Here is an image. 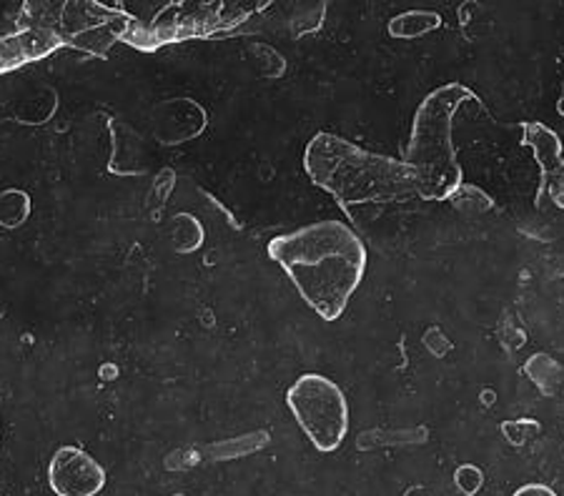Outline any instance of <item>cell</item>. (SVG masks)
I'll list each match as a JSON object with an SVG mask.
<instances>
[{
	"label": "cell",
	"instance_id": "15",
	"mask_svg": "<svg viewBox=\"0 0 564 496\" xmlns=\"http://www.w3.org/2000/svg\"><path fill=\"white\" fill-rule=\"evenodd\" d=\"M557 113L564 119V78H562V88H560V98H557Z\"/></svg>",
	"mask_w": 564,
	"mask_h": 496
},
{
	"label": "cell",
	"instance_id": "16",
	"mask_svg": "<svg viewBox=\"0 0 564 496\" xmlns=\"http://www.w3.org/2000/svg\"><path fill=\"white\" fill-rule=\"evenodd\" d=\"M6 316V304H3V299H0V319H3Z\"/></svg>",
	"mask_w": 564,
	"mask_h": 496
},
{
	"label": "cell",
	"instance_id": "1",
	"mask_svg": "<svg viewBox=\"0 0 564 496\" xmlns=\"http://www.w3.org/2000/svg\"><path fill=\"white\" fill-rule=\"evenodd\" d=\"M269 258L289 276L322 321H339L367 274L369 254L357 231L326 219L269 241Z\"/></svg>",
	"mask_w": 564,
	"mask_h": 496
},
{
	"label": "cell",
	"instance_id": "12",
	"mask_svg": "<svg viewBox=\"0 0 564 496\" xmlns=\"http://www.w3.org/2000/svg\"><path fill=\"white\" fill-rule=\"evenodd\" d=\"M454 484L459 486L462 494L475 496L481 489V484H485V474H481V469L475 464H464L454 472Z\"/></svg>",
	"mask_w": 564,
	"mask_h": 496
},
{
	"label": "cell",
	"instance_id": "3",
	"mask_svg": "<svg viewBox=\"0 0 564 496\" xmlns=\"http://www.w3.org/2000/svg\"><path fill=\"white\" fill-rule=\"evenodd\" d=\"M464 103H479L475 90L462 84H447L434 88L416 106L402 161L412 170L416 196L426 201H449L464 184L452 133L454 119Z\"/></svg>",
	"mask_w": 564,
	"mask_h": 496
},
{
	"label": "cell",
	"instance_id": "11",
	"mask_svg": "<svg viewBox=\"0 0 564 496\" xmlns=\"http://www.w3.org/2000/svg\"><path fill=\"white\" fill-rule=\"evenodd\" d=\"M449 201L457 206L462 211H469V213H485V211H492L495 209V201L489 198L487 191H481L477 186H464L457 194H454Z\"/></svg>",
	"mask_w": 564,
	"mask_h": 496
},
{
	"label": "cell",
	"instance_id": "6",
	"mask_svg": "<svg viewBox=\"0 0 564 496\" xmlns=\"http://www.w3.org/2000/svg\"><path fill=\"white\" fill-rule=\"evenodd\" d=\"M522 146L532 151V156L540 166V188H536V203H542V196L547 194V186L554 178L564 174V146L557 131L547 123L530 121L522 125Z\"/></svg>",
	"mask_w": 564,
	"mask_h": 496
},
{
	"label": "cell",
	"instance_id": "17",
	"mask_svg": "<svg viewBox=\"0 0 564 496\" xmlns=\"http://www.w3.org/2000/svg\"><path fill=\"white\" fill-rule=\"evenodd\" d=\"M0 437H3V434H0Z\"/></svg>",
	"mask_w": 564,
	"mask_h": 496
},
{
	"label": "cell",
	"instance_id": "14",
	"mask_svg": "<svg viewBox=\"0 0 564 496\" xmlns=\"http://www.w3.org/2000/svg\"><path fill=\"white\" fill-rule=\"evenodd\" d=\"M544 196H550L552 201L560 206V209H564V174L552 180V184L547 186V194H544Z\"/></svg>",
	"mask_w": 564,
	"mask_h": 496
},
{
	"label": "cell",
	"instance_id": "8",
	"mask_svg": "<svg viewBox=\"0 0 564 496\" xmlns=\"http://www.w3.org/2000/svg\"><path fill=\"white\" fill-rule=\"evenodd\" d=\"M524 374L544 396H554L562 386V364L550 354H534L524 361Z\"/></svg>",
	"mask_w": 564,
	"mask_h": 496
},
{
	"label": "cell",
	"instance_id": "4",
	"mask_svg": "<svg viewBox=\"0 0 564 496\" xmlns=\"http://www.w3.org/2000/svg\"><path fill=\"white\" fill-rule=\"evenodd\" d=\"M286 406L304 437L322 454H334L347 441L351 409L347 394L334 378L316 372L302 374L289 386Z\"/></svg>",
	"mask_w": 564,
	"mask_h": 496
},
{
	"label": "cell",
	"instance_id": "9",
	"mask_svg": "<svg viewBox=\"0 0 564 496\" xmlns=\"http://www.w3.org/2000/svg\"><path fill=\"white\" fill-rule=\"evenodd\" d=\"M31 216V196L21 188H8L0 194V225L3 229H21Z\"/></svg>",
	"mask_w": 564,
	"mask_h": 496
},
{
	"label": "cell",
	"instance_id": "7",
	"mask_svg": "<svg viewBox=\"0 0 564 496\" xmlns=\"http://www.w3.org/2000/svg\"><path fill=\"white\" fill-rule=\"evenodd\" d=\"M442 25H444V21L436 11H406V13H399L391 18L387 31L391 38L414 41V38H422V35L440 31Z\"/></svg>",
	"mask_w": 564,
	"mask_h": 496
},
{
	"label": "cell",
	"instance_id": "5",
	"mask_svg": "<svg viewBox=\"0 0 564 496\" xmlns=\"http://www.w3.org/2000/svg\"><path fill=\"white\" fill-rule=\"evenodd\" d=\"M106 469L80 447H61L51 456L48 484L58 496H98L106 489Z\"/></svg>",
	"mask_w": 564,
	"mask_h": 496
},
{
	"label": "cell",
	"instance_id": "2",
	"mask_svg": "<svg viewBox=\"0 0 564 496\" xmlns=\"http://www.w3.org/2000/svg\"><path fill=\"white\" fill-rule=\"evenodd\" d=\"M304 170L314 186L336 198L344 209L389 203L416 194L412 170L402 158L381 156L329 131L316 133L306 143Z\"/></svg>",
	"mask_w": 564,
	"mask_h": 496
},
{
	"label": "cell",
	"instance_id": "13",
	"mask_svg": "<svg viewBox=\"0 0 564 496\" xmlns=\"http://www.w3.org/2000/svg\"><path fill=\"white\" fill-rule=\"evenodd\" d=\"M512 496H560V494L554 492L552 486H547V484L530 482V484H522L520 489H517Z\"/></svg>",
	"mask_w": 564,
	"mask_h": 496
},
{
	"label": "cell",
	"instance_id": "10",
	"mask_svg": "<svg viewBox=\"0 0 564 496\" xmlns=\"http://www.w3.org/2000/svg\"><path fill=\"white\" fill-rule=\"evenodd\" d=\"M171 241H174V249L178 254H191L204 243V225L196 216L181 213L171 221Z\"/></svg>",
	"mask_w": 564,
	"mask_h": 496
}]
</instances>
